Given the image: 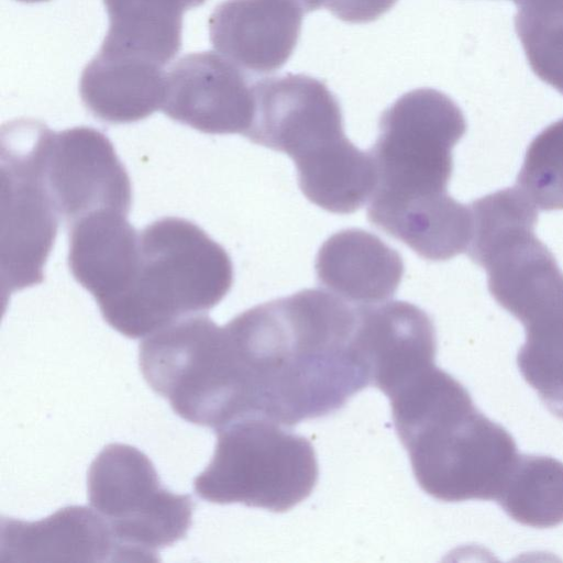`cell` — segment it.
<instances>
[{
    "label": "cell",
    "mask_w": 563,
    "mask_h": 563,
    "mask_svg": "<svg viewBox=\"0 0 563 563\" xmlns=\"http://www.w3.org/2000/svg\"><path fill=\"white\" fill-rule=\"evenodd\" d=\"M225 327L238 356L243 418L291 427L335 412L372 385L356 306L328 290L255 306Z\"/></svg>",
    "instance_id": "6da1fadb"
},
{
    "label": "cell",
    "mask_w": 563,
    "mask_h": 563,
    "mask_svg": "<svg viewBox=\"0 0 563 563\" xmlns=\"http://www.w3.org/2000/svg\"><path fill=\"white\" fill-rule=\"evenodd\" d=\"M387 397L396 433L428 495L446 503L498 498L520 455L517 444L459 380L434 364Z\"/></svg>",
    "instance_id": "7a4b0ae2"
},
{
    "label": "cell",
    "mask_w": 563,
    "mask_h": 563,
    "mask_svg": "<svg viewBox=\"0 0 563 563\" xmlns=\"http://www.w3.org/2000/svg\"><path fill=\"white\" fill-rule=\"evenodd\" d=\"M465 132L460 107L432 88L406 92L387 108L369 150L377 172L369 222L389 233L445 207L452 148Z\"/></svg>",
    "instance_id": "3957f363"
},
{
    "label": "cell",
    "mask_w": 563,
    "mask_h": 563,
    "mask_svg": "<svg viewBox=\"0 0 563 563\" xmlns=\"http://www.w3.org/2000/svg\"><path fill=\"white\" fill-rule=\"evenodd\" d=\"M232 284L227 251L196 223L165 217L140 231L132 277L100 312L122 335L146 338L177 320L207 313Z\"/></svg>",
    "instance_id": "277c9868"
},
{
    "label": "cell",
    "mask_w": 563,
    "mask_h": 563,
    "mask_svg": "<svg viewBox=\"0 0 563 563\" xmlns=\"http://www.w3.org/2000/svg\"><path fill=\"white\" fill-rule=\"evenodd\" d=\"M468 257L487 274L497 303L525 327L563 322V272L534 234L537 207L517 187L470 203Z\"/></svg>",
    "instance_id": "5b68a950"
},
{
    "label": "cell",
    "mask_w": 563,
    "mask_h": 563,
    "mask_svg": "<svg viewBox=\"0 0 563 563\" xmlns=\"http://www.w3.org/2000/svg\"><path fill=\"white\" fill-rule=\"evenodd\" d=\"M214 432L212 459L194 481L200 498L284 512L313 490L319 467L306 438L258 417L235 420Z\"/></svg>",
    "instance_id": "8992f818"
},
{
    "label": "cell",
    "mask_w": 563,
    "mask_h": 563,
    "mask_svg": "<svg viewBox=\"0 0 563 563\" xmlns=\"http://www.w3.org/2000/svg\"><path fill=\"white\" fill-rule=\"evenodd\" d=\"M87 492L122 562H158V551L184 539L192 523L191 497L165 488L148 456L129 444L100 451L89 466Z\"/></svg>",
    "instance_id": "52a82bcc"
},
{
    "label": "cell",
    "mask_w": 563,
    "mask_h": 563,
    "mask_svg": "<svg viewBox=\"0 0 563 563\" xmlns=\"http://www.w3.org/2000/svg\"><path fill=\"white\" fill-rule=\"evenodd\" d=\"M49 129L18 119L1 129V277L2 292L38 285L54 245L59 216L44 174Z\"/></svg>",
    "instance_id": "ba28073f"
},
{
    "label": "cell",
    "mask_w": 563,
    "mask_h": 563,
    "mask_svg": "<svg viewBox=\"0 0 563 563\" xmlns=\"http://www.w3.org/2000/svg\"><path fill=\"white\" fill-rule=\"evenodd\" d=\"M253 143L284 152L296 166L313 161L345 136L341 107L324 82L302 74L254 81Z\"/></svg>",
    "instance_id": "9c48e42d"
},
{
    "label": "cell",
    "mask_w": 563,
    "mask_h": 563,
    "mask_svg": "<svg viewBox=\"0 0 563 563\" xmlns=\"http://www.w3.org/2000/svg\"><path fill=\"white\" fill-rule=\"evenodd\" d=\"M44 174L53 205L68 227L103 210L129 214V174L108 136L93 128L51 130L45 144Z\"/></svg>",
    "instance_id": "30bf717a"
},
{
    "label": "cell",
    "mask_w": 563,
    "mask_h": 563,
    "mask_svg": "<svg viewBox=\"0 0 563 563\" xmlns=\"http://www.w3.org/2000/svg\"><path fill=\"white\" fill-rule=\"evenodd\" d=\"M254 81L223 55L183 56L166 74L162 111L207 134L249 132L255 111Z\"/></svg>",
    "instance_id": "8fae6325"
},
{
    "label": "cell",
    "mask_w": 563,
    "mask_h": 563,
    "mask_svg": "<svg viewBox=\"0 0 563 563\" xmlns=\"http://www.w3.org/2000/svg\"><path fill=\"white\" fill-rule=\"evenodd\" d=\"M303 13L295 0H225L210 15V41L243 70L273 73L291 56Z\"/></svg>",
    "instance_id": "7c38bea8"
},
{
    "label": "cell",
    "mask_w": 563,
    "mask_h": 563,
    "mask_svg": "<svg viewBox=\"0 0 563 563\" xmlns=\"http://www.w3.org/2000/svg\"><path fill=\"white\" fill-rule=\"evenodd\" d=\"M356 309L357 340L371 371L372 386L387 395L406 378L434 364L435 329L426 311L401 300Z\"/></svg>",
    "instance_id": "4fadbf2b"
},
{
    "label": "cell",
    "mask_w": 563,
    "mask_h": 563,
    "mask_svg": "<svg viewBox=\"0 0 563 563\" xmlns=\"http://www.w3.org/2000/svg\"><path fill=\"white\" fill-rule=\"evenodd\" d=\"M1 562H122L104 520L89 506H67L38 521L1 519Z\"/></svg>",
    "instance_id": "5bb4252c"
},
{
    "label": "cell",
    "mask_w": 563,
    "mask_h": 563,
    "mask_svg": "<svg viewBox=\"0 0 563 563\" xmlns=\"http://www.w3.org/2000/svg\"><path fill=\"white\" fill-rule=\"evenodd\" d=\"M318 282L354 305H373L393 297L405 273L400 254L377 235L345 229L331 235L316 257Z\"/></svg>",
    "instance_id": "9a60e30c"
},
{
    "label": "cell",
    "mask_w": 563,
    "mask_h": 563,
    "mask_svg": "<svg viewBox=\"0 0 563 563\" xmlns=\"http://www.w3.org/2000/svg\"><path fill=\"white\" fill-rule=\"evenodd\" d=\"M128 214L103 210L90 213L69 228L68 265L99 309L126 288L139 254V236Z\"/></svg>",
    "instance_id": "2e32d148"
},
{
    "label": "cell",
    "mask_w": 563,
    "mask_h": 563,
    "mask_svg": "<svg viewBox=\"0 0 563 563\" xmlns=\"http://www.w3.org/2000/svg\"><path fill=\"white\" fill-rule=\"evenodd\" d=\"M164 66L132 55L99 49L80 77L82 103L108 123H133L162 109Z\"/></svg>",
    "instance_id": "e0dca14e"
},
{
    "label": "cell",
    "mask_w": 563,
    "mask_h": 563,
    "mask_svg": "<svg viewBox=\"0 0 563 563\" xmlns=\"http://www.w3.org/2000/svg\"><path fill=\"white\" fill-rule=\"evenodd\" d=\"M206 0H103L109 29L100 49L166 66L181 47L183 14Z\"/></svg>",
    "instance_id": "ac0fdd59"
},
{
    "label": "cell",
    "mask_w": 563,
    "mask_h": 563,
    "mask_svg": "<svg viewBox=\"0 0 563 563\" xmlns=\"http://www.w3.org/2000/svg\"><path fill=\"white\" fill-rule=\"evenodd\" d=\"M496 501L525 526L542 529L563 523V463L520 454Z\"/></svg>",
    "instance_id": "d6986e66"
},
{
    "label": "cell",
    "mask_w": 563,
    "mask_h": 563,
    "mask_svg": "<svg viewBox=\"0 0 563 563\" xmlns=\"http://www.w3.org/2000/svg\"><path fill=\"white\" fill-rule=\"evenodd\" d=\"M515 27L533 73L563 95V0H514Z\"/></svg>",
    "instance_id": "ffe728a7"
},
{
    "label": "cell",
    "mask_w": 563,
    "mask_h": 563,
    "mask_svg": "<svg viewBox=\"0 0 563 563\" xmlns=\"http://www.w3.org/2000/svg\"><path fill=\"white\" fill-rule=\"evenodd\" d=\"M516 186L537 209H563V118L530 142Z\"/></svg>",
    "instance_id": "44dd1931"
},
{
    "label": "cell",
    "mask_w": 563,
    "mask_h": 563,
    "mask_svg": "<svg viewBox=\"0 0 563 563\" xmlns=\"http://www.w3.org/2000/svg\"><path fill=\"white\" fill-rule=\"evenodd\" d=\"M517 364L547 408L563 420V329L527 332Z\"/></svg>",
    "instance_id": "7402d4cb"
},
{
    "label": "cell",
    "mask_w": 563,
    "mask_h": 563,
    "mask_svg": "<svg viewBox=\"0 0 563 563\" xmlns=\"http://www.w3.org/2000/svg\"><path fill=\"white\" fill-rule=\"evenodd\" d=\"M305 12L319 8L349 23H367L387 12L397 0H295Z\"/></svg>",
    "instance_id": "603a6c76"
},
{
    "label": "cell",
    "mask_w": 563,
    "mask_h": 563,
    "mask_svg": "<svg viewBox=\"0 0 563 563\" xmlns=\"http://www.w3.org/2000/svg\"><path fill=\"white\" fill-rule=\"evenodd\" d=\"M18 1L26 2V3H34V2H42V1H47V0H18Z\"/></svg>",
    "instance_id": "cb8c5ba5"
}]
</instances>
